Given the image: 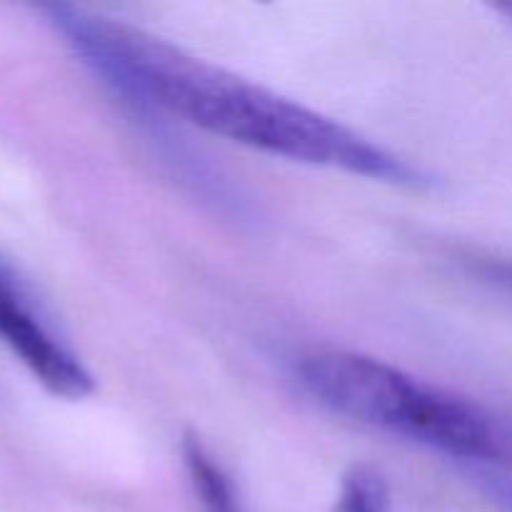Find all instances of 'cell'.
Returning a JSON list of instances; mask_svg holds the SVG:
<instances>
[{
    "label": "cell",
    "mask_w": 512,
    "mask_h": 512,
    "mask_svg": "<svg viewBox=\"0 0 512 512\" xmlns=\"http://www.w3.org/2000/svg\"><path fill=\"white\" fill-rule=\"evenodd\" d=\"M495 8H498V13L508 15V18L512 20V0H510V3H498V5H495Z\"/></svg>",
    "instance_id": "cell-8"
},
{
    "label": "cell",
    "mask_w": 512,
    "mask_h": 512,
    "mask_svg": "<svg viewBox=\"0 0 512 512\" xmlns=\"http://www.w3.org/2000/svg\"><path fill=\"white\" fill-rule=\"evenodd\" d=\"M38 13L70 53L130 108L310 168L340 170L408 190L435 183L428 170L340 120L148 30L73 3H43Z\"/></svg>",
    "instance_id": "cell-1"
},
{
    "label": "cell",
    "mask_w": 512,
    "mask_h": 512,
    "mask_svg": "<svg viewBox=\"0 0 512 512\" xmlns=\"http://www.w3.org/2000/svg\"><path fill=\"white\" fill-rule=\"evenodd\" d=\"M470 480L500 512H512V478L498 468H470Z\"/></svg>",
    "instance_id": "cell-6"
},
{
    "label": "cell",
    "mask_w": 512,
    "mask_h": 512,
    "mask_svg": "<svg viewBox=\"0 0 512 512\" xmlns=\"http://www.w3.org/2000/svg\"><path fill=\"white\" fill-rule=\"evenodd\" d=\"M180 450H183L185 470H188L190 485L203 512H243L233 478L225 473L223 465L198 435H185Z\"/></svg>",
    "instance_id": "cell-4"
},
{
    "label": "cell",
    "mask_w": 512,
    "mask_h": 512,
    "mask_svg": "<svg viewBox=\"0 0 512 512\" xmlns=\"http://www.w3.org/2000/svg\"><path fill=\"white\" fill-rule=\"evenodd\" d=\"M0 343L45 393L60 400H85L95 393L88 365L5 255H0Z\"/></svg>",
    "instance_id": "cell-3"
},
{
    "label": "cell",
    "mask_w": 512,
    "mask_h": 512,
    "mask_svg": "<svg viewBox=\"0 0 512 512\" xmlns=\"http://www.w3.org/2000/svg\"><path fill=\"white\" fill-rule=\"evenodd\" d=\"M333 512H390V488L380 470L355 465L340 483Z\"/></svg>",
    "instance_id": "cell-5"
},
{
    "label": "cell",
    "mask_w": 512,
    "mask_h": 512,
    "mask_svg": "<svg viewBox=\"0 0 512 512\" xmlns=\"http://www.w3.org/2000/svg\"><path fill=\"white\" fill-rule=\"evenodd\" d=\"M310 400L333 415L423 445L470 468L512 465V420L355 350H313L295 363Z\"/></svg>",
    "instance_id": "cell-2"
},
{
    "label": "cell",
    "mask_w": 512,
    "mask_h": 512,
    "mask_svg": "<svg viewBox=\"0 0 512 512\" xmlns=\"http://www.w3.org/2000/svg\"><path fill=\"white\" fill-rule=\"evenodd\" d=\"M478 273L490 285L512 295V260H483V263H478Z\"/></svg>",
    "instance_id": "cell-7"
}]
</instances>
